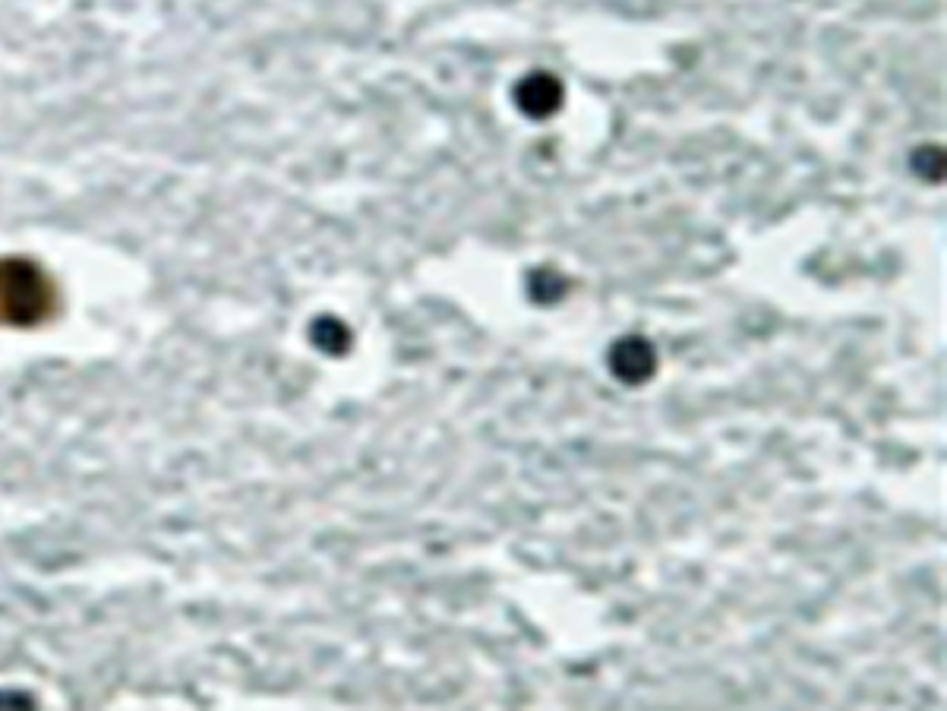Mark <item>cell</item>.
Segmentation results:
<instances>
[{"label":"cell","mask_w":947,"mask_h":711,"mask_svg":"<svg viewBox=\"0 0 947 711\" xmlns=\"http://www.w3.org/2000/svg\"><path fill=\"white\" fill-rule=\"evenodd\" d=\"M913 171L922 181H941L944 177V152L941 146H919L913 152Z\"/></svg>","instance_id":"cell-4"},{"label":"cell","mask_w":947,"mask_h":711,"mask_svg":"<svg viewBox=\"0 0 947 711\" xmlns=\"http://www.w3.org/2000/svg\"><path fill=\"white\" fill-rule=\"evenodd\" d=\"M607 364L613 370V377L622 383H648L657 370V351L648 339H641V335H622L619 342H613Z\"/></svg>","instance_id":"cell-2"},{"label":"cell","mask_w":947,"mask_h":711,"mask_svg":"<svg viewBox=\"0 0 947 711\" xmlns=\"http://www.w3.org/2000/svg\"><path fill=\"white\" fill-rule=\"evenodd\" d=\"M569 291V279L562 272L550 269V266H540L534 272H528V294L540 304V307H550L556 301L566 298Z\"/></svg>","instance_id":"cell-3"},{"label":"cell","mask_w":947,"mask_h":711,"mask_svg":"<svg viewBox=\"0 0 947 711\" xmlns=\"http://www.w3.org/2000/svg\"><path fill=\"white\" fill-rule=\"evenodd\" d=\"M562 98H566V89H562L559 79L547 70H534L528 76H521L512 89L515 108L525 117H534V121L553 117L562 108Z\"/></svg>","instance_id":"cell-1"}]
</instances>
